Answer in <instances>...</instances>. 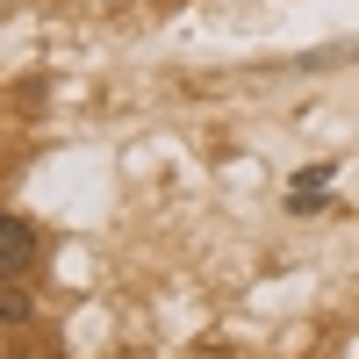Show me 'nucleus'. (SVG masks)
<instances>
[{"mask_svg": "<svg viewBox=\"0 0 359 359\" xmlns=\"http://www.w3.org/2000/svg\"><path fill=\"white\" fill-rule=\"evenodd\" d=\"M0 266H8V280H22L29 266H36V223H29V216L0 223Z\"/></svg>", "mask_w": 359, "mask_h": 359, "instance_id": "nucleus-1", "label": "nucleus"}, {"mask_svg": "<svg viewBox=\"0 0 359 359\" xmlns=\"http://www.w3.org/2000/svg\"><path fill=\"white\" fill-rule=\"evenodd\" d=\"M0 316H8V323H22V316H29V294H22L15 280H8V294H0Z\"/></svg>", "mask_w": 359, "mask_h": 359, "instance_id": "nucleus-2", "label": "nucleus"}, {"mask_svg": "<svg viewBox=\"0 0 359 359\" xmlns=\"http://www.w3.org/2000/svg\"><path fill=\"white\" fill-rule=\"evenodd\" d=\"M345 57H359V43H352V50H345Z\"/></svg>", "mask_w": 359, "mask_h": 359, "instance_id": "nucleus-3", "label": "nucleus"}]
</instances>
